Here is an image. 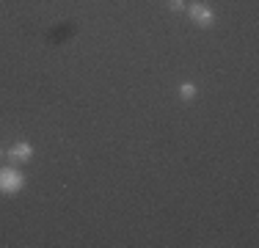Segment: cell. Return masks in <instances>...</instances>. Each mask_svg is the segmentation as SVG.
Segmentation results:
<instances>
[{"instance_id":"3","label":"cell","mask_w":259,"mask_h":248,"mask_svg":"<svg viewBox=\"0 0 259 248\" xmlns=\"http://www.w3.org/2000/svg\"><path fill=\"white\" fill-rule=\"evenodd\" d=\"M6 157L11 160V166H20V163H28L30 157H33V146L28 144V141H17L14 146L6 152Z\"/></svg>"},{"instance_id":"6","label":"cell","mask_w":259,"mask_h":248,"mask_svg":"<svg viewBox=\"0 0 259 248\" xmlns=\"http://www.w3.org/2000/svg\"><path fill=\"white\" fill-rule=\"evenodd\" d=\"M0 157H6V152H3V149H0Z\"/></svg>"},{"instance_id":"5","label":"cell","mask_w":259,"mask_h":248,"mask_svg":"<svg viewBox=\"0 0 259 248\" xmlns=\"http://www.w3.org/2000/svg\"><path fill=\"white\" fill-rule=\"evenodd\" d=\"M168 9H171V11H180V9H185V0H168Z\"/></svg>"},{"instance_id":"1","label":"cell","mask_w":259,"mask_h":248,"mask_svg":"<svg viewBox=\"0 0 259 248\" xmlns=\"http://www.w3.org/2000/svg\"><path fill=\"white\" fill-rule=\"evenodd\" d=\"M22 188H25V177H22V171H17V166L0 169V193L14 196V193H20Z\"/></svg>"},{"instance_id":"4","label":"cell","mask_w":259,"mask_h":248,"mask_svg":"<svg viewBox=\"0 0 259 248\" xmlns=\"http://www.w3.org/2000/svg\"><path fill=\"white\" fill-rule=\"evenodd\" d=\"M196 91H199V89H196V83H182V86H180V97H182V99H193Z\"/></svg>"},{"instance_id":"2","label":"cell","mask_w":259,"mask_h":248,"mask_svg":"<svg viewBox=\"0 0 259 248\" xmlns=\"http://www.w3.org/2000/svg\"><path fill=\"white\" fill-rule=\"evenodd\" d=\"M188 14H190V20H193L199 28H209V25L215 22V14H212V9L204 3H190L188 6Z\"/></svg>"}]
</instances>
